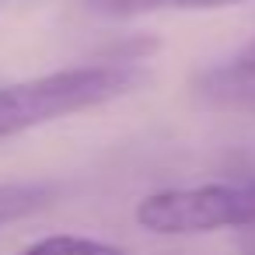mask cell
<instances>
[{"label":"cell","mask_w":255,"mask_h":255,"mask_svg":"<svg viewBox=\"0 0 255 255\" xmlns=\"http://www.w3.org/2000/svg\"><path fill=\"white\" fill-rule=\"evenodd\" d=\"M147 81L150 74L133 63H88L7 84L0 88V140L126 98Z\"/></svg>","instance_id":"cell-1"},{"label":"cell","mask_w":255,"mask_h":255,"mask_svg":"<svg viewBox=\"0 0 255 255\" xmlns=\"http://www.w3.org/2000/svg\"><path fill=\"white\" fill-rule=\"evenodd\" d=\"M136 224L161 238H192L213 231L255 227V182H206L189 189H161L136 203Z\"/></svg>","instance_id":"cell-2"},{"label":"cell","mask_w":255,"mask_h":255,"mask_svg":"<svg viewBox=\"0 0 255 255\" xmlns=\"http://www.w3.org/2000/svg\"><path fill=\"white\" fill-rule=\"evenodd\" d=\"M56 196V185L49 182H0V227L32 217Z\"/></svg>","instance_id":"cell-3"},{"label":"cell","mask_w":255,"mask_h":255,"mask_svg":"<svg viewBox=\"0 0 255 255\" xmlns=\"http://www.w3.org/2000/svg\"><path fill=\"white\" fill-rule=\"evenodd\" d=\"M25 255H126V252L109 245V241H98V238L49 234V238H39L35 245H28Z\"/></svg>","instance_id":"cell-4"},{"label":"cell","mask_w":255,"mask_h":255,"mask_svg":"<svg viewBox=\"0 0 255 255\" xmlns=\"http://www.w3.org/2000/svg\"><path fill=\"white\" fill-rule=\"evenodd\" d=\"M84 4L105 18H140V14L178 7V0H84Z\"/></svg>","instance_id":"cell-5"},{"label":"cell","mask_w":255,"mask_h":255,"mask_svg":"<svg viewBox=\"0 0 255 255\" xmlns=\"http://www.w3.org/2000/svg\"><path fill=\"white\" fill-rule=\"evenodd\" d=\"M224 77H231V81H255V39L231 60V67L224 70Z\"/></svg>","instance_id":"cell-6"},{"label":"cell","mask_w":255,"mask_h":255,"mask_svg":"<svg viewBox=\"0 0 255 255\" xmlns=\"http://www.w3.org/2000/svg\"><path fill=\"white\" fill-rule=\"evenodd\" d=\"M245 4V0H178L182 11H220V7H234Z\"/></svg>","instance_id":"cell-7"},{"label":"cell","mask_w":255,"mask_h":255,"mask_svg":"<svg viewBox=\"0 0 255 255\" xmlns=\"http://www.w3.org/2000/svg\"><path fill=\"white\" fill-rule=\"evenodd\" d=\"M241 255H255V227L241 231Z\"/></svg>","instance_id":"cell-8"}]
</instances>
